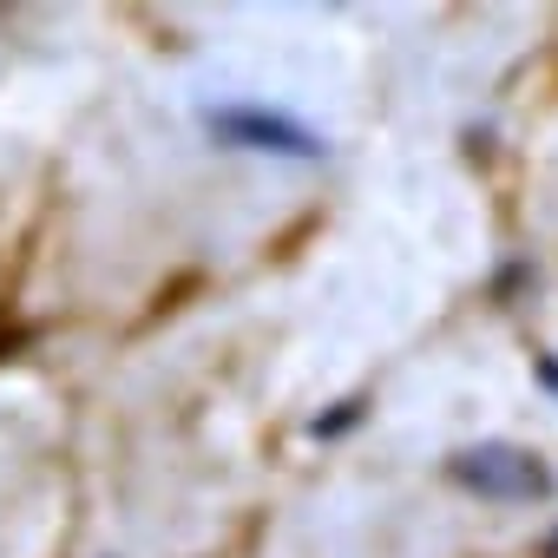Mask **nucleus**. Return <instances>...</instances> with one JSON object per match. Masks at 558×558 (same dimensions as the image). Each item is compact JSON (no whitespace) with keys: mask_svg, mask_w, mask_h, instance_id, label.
Here are the masks:
<instances>
[{"mask_svg":"<svg viewBox=\"0 0 558 558\" xmlns=\"http://www.w3.org/2000/svg\"><path fill=\"white\" fill-rule=\"evenodd\" d=\"M447 480L473 499H493V506H532V499H551V486H558L551 466L512 440H473V447L447 453Z\"/></svg>","mask_w":558,"mask_h":558,"instance_id":"f03ea898","label":"nucleus"},{"mask_svg":"<svg viewBox=\"0 0 558 558\" xmlns=\"http://www.w3.org/2000/svg\"><path fill=\"white\" fill-rule=\"evenodd\" d=\"M362 414H368L362 401H336V414H316V421H310V434H316V440H336V434L362 427Z\"/></svg>","mask_w":558,"mask_h":558,"instance_id":"7ed1b4c3","label":"nucleus"},{"mask_svg":"<svg viewBox=\"0 0 558 558\" xmlns=\"http://www.w3.org/2000/svg\"><path fill=\"white\" fill-rule=\"evenodd\" d=\"M545 558H558V525H551V538H545Z\"/></svg>","mask_w":558,"mask_h":558,"instance_id":"39448f33","label":"nucleus"},{"mask_svg":"<svg viewBox=\"0 0 558 558\" xmlns=\"http://www.w3.org/2000/svg\"><path fill=\"white\" fill-rule=\"evenodd\" d=\"M204 138L223 145V151H250V158H283V165H323L329 158V138L283 112V106H263V99H223V106H204L197 112Z\"/></svg>","mask_w":558,"mask_h":558,"instance_id":"f257e3e1","label":"nucleus"},{"mask_svg":"<svg viewBox=\"0 0 558 558\" xmlns=\"http://www.w3.org/2000/svg\"><path fill=\"white\" fill-rule=\"evenodd\" d=\"M532 375H538V388H545V395H558V355H538V362H532Z\"/></svg>","mask_w":558,"mask_h":558,"instance_id":"20e7f679","label":"nucleus"}]
</instances>
